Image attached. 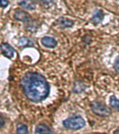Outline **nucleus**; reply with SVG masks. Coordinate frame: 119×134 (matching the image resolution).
<instances>
[{"label": "nucleus", "mask_w": 119, "mask_h": 134, "mask_svg": "<svg viewBox=\"0 0 119 134\" xmlns=\"http://www.w3.org/2000/svg\"><path fill=\"white\" fill-rule=\"evenodd\" d=\"M20 86L26 97L35 103L44 100L49 92V86L47 80L37 72L26 73L21 80Z\"/></svg>", "instance_id": "f257e3e1"}, {"label": "nucleus", "mask_w": 119, "mask_h": 134, "mask_svg": "<svg viewBox=\"0 0 119 134\" xmlns=\"http://www.w3.org/2000/svg\"><path fill=\"white\" fill-rule=\"evenodd\" d=\"M63 125L67 129L71 130H78L85 125V121L80 116H74L70 117L63 122Z\"/></svg>", "instance_id": "f03ea898"}, {"label": "nucleus", "mask_w": 119, "mask_h": 134, "mask_svg": "<svg viewBox=\"0 0 119 134\" xmlns=\"http://www.w3.org/2000/svg\"><path fill=\"white\" fill-rule=\"evenodd\" d=\"M93 113L99 117L106 118L111 114V110L102 103L95 101L90 104Z\"/></svg>", "instance_id": "7ed1b4c3"}, {"label": "nucleus", "mask_w": 119, "mask_h": 134, "mask_svg": "<svg viewBox=\"0 0 119 134\" xmlns=\"http://www.w3.org/2000/svg\"><path fill=\"white\" fill-rule=\"evenodd\" d=\"M14 19L17 20L22 21V22L28 23L31 21V17L25 11L20 9L15 10L14 13Z\"/></svg>", "instance_id": "20e7f679"}, {"label": "nucleus", "mask_w": 119, "mask_h": 134, "mask_svg": "<svg viewBox=\"0 0 119 134\" xmlns=\"http://www.w3.org/2000/svg\"><path fill=\"white\" fill-rule=\"evenodd\" d=\"M0 50L3 55L8 59H12L14 56V49L8 43H2L0 44Z\"/></svg>", "instance_id": "39448f33"}, {"label": "nucleus", "mask_w": 119, "mask_h": 134, "mask_svg": "<svg viewBox=\"0 0 119 134\" xmlns=\"http://www.w3.org/2000/svg\"><path fill=\"white\" fill-rule=\"evenodd\" d=\"M55 24L61 29H64L66 27H72L74 25V21L70 19L61 17L55 21Z\"/></svg>", "instance_id": "423d86ee"}, {"label": "nucleus", "mask_w": 119, "mask_h": 134, "mask_svg": "<svg viewBox=\"0 0 119 134\" xmlns=\"http://www.w3.org/2000/svg\"><path fill=\"white\" fill-rule=\"evenodd\" d=\"M41 42L44 47L47 48H55L57 45V42L55 39L49 36H45L41 40Z\"/></svg>", "instance_id": "0eeeda50"}, {"label": "nucleus", "mask_w": 119, "mask_h": 134, "mask_svg": "<svg viewBox=\"0 0 119 134\" xmlns=\"http://www.w3.org/2000/svg\"><path fill=\"white\" fill-rule=\"evenodd\" d=\"M104 17V14L103 11L101 10H97L93 14L91 21L95 25H98L103 20Z\"/></svg>", "instance_id": "6e6552de"}, {"label": "nucleus", "mask_w": 119, "mask_h": 134, "mask_svg": "<svg viewBox=\"0 0 119 134\" xmlns=\"http://www.w3.org/2000/svg\"><path fill=\"white\" fill-rule=\"evenodd\" d=\"M18 4L26 10H34L36 8L35 4L32 0H18Z\"/></svg>", "instance_id": "1a4fd4ad"}, {"label": "nucleus", "mask_w": 119, "mask_h": 134, "mask_svg": "<svg viewBox=\"0 0 119 134\" xmlns=\"http://www.w3.org/2000/svg\"><path fill=\"white\" fill-rule=\"evenodd\" d=\"M35 132L36 133H50L52 131L48 126L44 124H39L35 127Z\"/></svg>", "instance_id": "9d476101"}, {"label": "nucleus", "mask_w": 119, "mask_h": 134, "mask_svg": "<svg viewBox=\"0 0 119 134\" xmlns=\"http://www.w3.org/2000/svg\"><path fill=\"white\" fill-rule=\"evenodd\" d=\"M19 44L22 47H31L33 45V43L32 41L26 37L21 38L19 41Z\"/></svg>", "instance_id": "9b49d317"}, {"label": "nucleus", "mask_w": 119, "mask_h": 134, "mask_svg": "<svg viewBox=\"0 0 119 134\" xmlns=\"http://www.w3.org/2000/svg\"><path fill=\"white\" fill-rule=\"evenodd\" d=\"M110 104L112 107L119 112V99L117 98L114 96H112L110 98Z\"/></svg>", "instance_id": "f8f14e48"}, {"label": "nucleus", "mask_w": 119, "mask_h": 134, "mask_svg": "<svg viewBox=\"0 0 119 134\" xmlns=\"http://www.w3.org/2000/svg\"><path fill=\"white\" fill-rule=\"evenodd\" d=\"M17 133H28L27 127L25 125L19 124L17 126Z\"/></svg>", "instance_id": "ddd939ff"}, {"label": "nucleus", "mask_w": 119, "mask_h": 134, "mask_svg": "<svg viewBox=\"0 0 119 134\" xmlns=\"http://www.w3.org/2000/svg\"><path fill=\"white\" fill-rule=\"evenodd\" d=\"M78 84H79V86L77 85V84H76L75 85V92H82L84 90V89L85 88H83V86H82L83 85H82V86L81 85V82H78Z\"/></svg>", "instance_id": "4468645a"}, {"label": "nucleus", "mask_w": 119, "mask_h": 134, "mask_svg": "<svg viewBox=\"0 0 119 134\" xmlns=\"http://www.w3.org/2000/svg\"><path fill=\"white\" fill-rule=\"evenodd\" d=\"M113 68L114 70H116V72L119 74V57L117 58L115 62H114Z\"/></svg>", "instance_id": "2eb2a0df"}, {"label": "nucleus", "mask_w": 119, "mask_h": 134, "mask_svg": "<svg viewBox=\"0 0 119 134\" xmlns=\"http://www.w3.org/2000/svg\"><path fill=\"white\" fill-rule=\"evenodd\" d=\"M9 2L8 0H0V7L5 8L7 7Z\"/></svg>", "instance_id": "dca6fc26"}, {"label": "nucleus", "mask_w": 119, "mask_h": 134, "mask_svg": "<svg viewBox=\"0 0 119 134\" xmlns=\"http://www.w3.org/2000/svg\"><path fill=\"white\" fill-rule=\"evenodd\" d=\"M41 5H48V4H51V3L53 1V0H36Z\"/></svg>", "instance_id": "f3484780"}, {"label": "nucleus", "mask_w": 119, "mask_h": 134, "mask_svg": "<svg viewBox=\"0 0 119 134\" xmlns=\"http://www.w3.org/2000/svg\"><path fill=\"white\" fill-rule=\"evenodd\" d=\"M5 124V122L1 116H0V127H3Z\"/></svg>", "instance_id": "a211bd4d"}, {"label": "nucleus", "mask_w": 119, "mask_h": 134, "mask_svg": "<svg viewBox=\"0 0 119 134\" xmlns=\"http://www.w3.org/2000/svg\"><path fill=\"white\" fill-rule=\"evenodd\" d=\"M114 133H119V129H117L115 131H114Z\"/></svg>", "instance_id": "6ab92c4d"}]
</instances>
